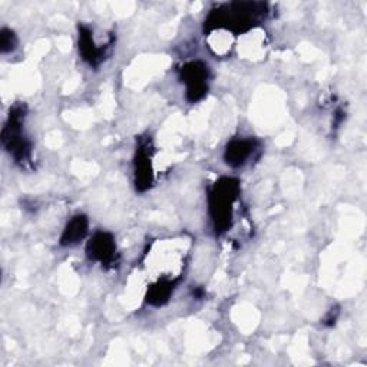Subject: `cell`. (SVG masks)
<instances>
[{
    "label": "cell",
    "mask_w": 367,
    "mask_h": 367,
    "mask_svg": "<svg viewBox=\"0 0 367 367\" xmlns=\"http://www.w3.org/2000/svg\"><path fill=\"white\" fill-rule=\"evenodd\" d=\"M237 194L238 182L231 178H222L214 187L210 196V208L217 231H225L230 225L231 210Z\"/></svg>",
    "instance_id": "6da1fadb"
},
{
    "label": "cell",
    "mask_w": 367,
    "mask_h": 367,
    "mask_svg": "<svg viewBox=\"0 0 367 367\" xmlns=\"http://www.w3.org/2000/svg\"><path fill=\"white\" fill-rule=\"evenodd\" d=\"M182 80L187 85L188 101H200L207 92L208 68L203 62L187 64L182 68Z\"/></svg>",
    "instance_id": "7a4b0ae2"
},
{
    "label": "cell",
    "mask_w": 367,
    "mask_h": 367,
    "mask_svg": "<svg viewBox=\"0 0 367 367\" xmlns=\"http://www.w3.org/2000/svg\"><path fill=\"white\" fill-rule=\"evenodd\" d=\"M114 252L115 243L112 236L108 233H96L88 244L89 257L101 263H109L114 260Z\"/></svg>",
    "instance_id": "3957f363"
},
{
    "label": "cell",
    "mask_w": 367,
    "mask_h": 367,
    "mask_svg": "<svg viewBox=\"0 0 367 367\" xmlns=\"http://www.w3.org/2000/svg\"><path fill=\"white\" fill-rule=\"evenodd\" d=\"M256 148L252 139H234L225 150V161L231 166H241L247 162Z\"/></svg>",
    "instance_id": "277c9868"
},
{
    "label": "cell",
    "mask_w": 367,
    "mask_h": 367,
    "mask_svg": "<svg viewBox=\"0 0 367 367\" xmlns=\"http://www.w3.org/2000/svg\"><path fill=\"white\" fill-rule=\"evenodd\" d=\"M88 233V220L85 215H76L73 217L61 237L62 245H75Z\"/></svg>",
    "instance_id": "5b68a950"
},
{
    "label": "cell",
    "mask_w": 367,
    "mask_h": 367,
    "mask_svg": "<svg viewBox=\"0 0 367 367\" xmlns=\"http://www.w3.org/2000/svg\"><path fill=\"white\" fill-rule=\"evenodd\" d=\"M79 49L82 52L83 59L88 61L91 65H96L101 61V53L103 52V49L95 46L91 32L88 29H85V27L80 31Z\"/></svg>",
    "instance_id": "8992f818"
},
{
    "label": "cell",
    "mask_w": 367,
    "mask_h": 367,
    "mask_svg": "<svg viewBox=\"0 0 367 367\" xmlns=\"http://www.w3.org/2000/svg\"><path fill=\"white\" fill-rule=\"evenodd\" d=\"M173 290V281H159L157 286H152L150 293H148V301L154 305H161L164 304L169 294Z\"/></svg>",
    "instance_id": "52a82bcc"
},
{
    "label": "cell",
    "mask_w": 367,
    "mask_h": 367,
    "mask_svg": "<svg viewBox=\"0 0 367 367\" xmlns=\"http://www.w3.org/2000/svg\"><path fill=\"white\" fill-rule=\"evenodd\" d=\"M16 43H17V41H16L15 34L9 29H3L2 35H0V46H2V52L3 53L12 52L15 49Z\"/></svg>",
    "instance_id": "ba28073f"
}]
</instances>
